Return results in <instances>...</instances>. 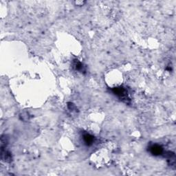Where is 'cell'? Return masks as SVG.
<instances>
[{
	"mask_svg": "<svg viewBox=\"0 0 176 176\" xmlns=\"http://www.w3.org/2000/svg\"><path fill=\"white\" fill-rule=\"evenodd\" d=\"M112 92L115 95H116L122 100H127V91L125 88L119 87L112 89Z\"/></svg>",
	"mask_w": 176,
	"mask_h": 176,
	"instance_id": "cell-1",
	"label": "cell"
},
{
	"mask_svg": "<svg viewBox=\"0 0 176 176\" xmlns=\"http://www.w3.org/2000/svg\"><path fill=\"white\" fill-rule=\"evenodd\" d=\"M149 151H150L152 155L158 156L161 155L162 153H163V149H162L160 145L154 144L150 146V147H149Z\"/></svg>",
	"mask_w": 176,
	"mask_h": 176,
	"instance_id": "cell-2",
	"label": "cell"
},
{
	"mask_svg": "<svg viewBox=\"0 0 176 176\" xmlns=\"http://www.w3.org/2000/svg\"><path fill=\"white\" fill-rule=\"evenodd\" d=\"M83 140L86 145L91 146L94 142V137L88 133H85L83 134Z\"/></svg>",
	"mask_w": 176,
	"mask_h": 176,
	"instance_id": "cell-3",
	"label": "cell"
},
{
	"mask_svg": "<svg viewBox=\"0 0 176 176\" xmlns=\"http://www.w3.org/2000/svg\"><path fill=\"white\" fill-rule=\"evenodd\" d=\"M73 65H74L73 67L74 68L76 71L81 72L82 73L85 72V69L84 68L83 65L78 60H74V63H73Z\"/></svg>",
	"mask_w": 176,
	"mask_h": 176,
	"instance_id": "cell-4",
	"label": "cell"
}]
</instances>
